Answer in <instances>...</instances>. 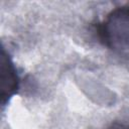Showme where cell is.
I'll use <instances>...</instances> for the list:
<instances>
[{
  "instance_id": "6da1fadb",
  "label": "cell",
  "mask_w": 129,
  "mask_h": 129,
  "mask_svg": "<svg viewBox=\"0 0 129 129\" xmlns=\"http://www.w3.org/2000/svg\"><path fill=\"white\" fill-rule=\"evenodd\" d=\"M97 34L106 47L129 58V4L111 10L98 24Z\"/></svg>"
},
{
  "instance_id": "7a4b0ae2",
  "label": "cell",
  "mask_w": 129,
  "mask_h": 129,
  "mask_svg": "<svg viewBox=\"0 0 129 129\" xmlns=\"http://www.w3.org/2000/svg\"><path fill=\"white\" fill-rule=\"evenodd\" d=\"M19 76L17 69L9 55V53L2 48L1 54V104L5 106L6 103L17 93L19 89Z\"/></svg>"
},
{
  "instance_id": "3957f363",
  "label": "cell",
  "mask_w": 129,
  "mask_h": 129,
  "mask_svg": "<svg viewBox=\"0 0 129 129\" xmlns=\"http://www.w3.org/2000/svg\"><path fill=\"white\" fill-rule=\"evenodd\" d=\"M109 129H129V124H124V123H116L112 125Z\"/></svg>"
}]
</instances>
